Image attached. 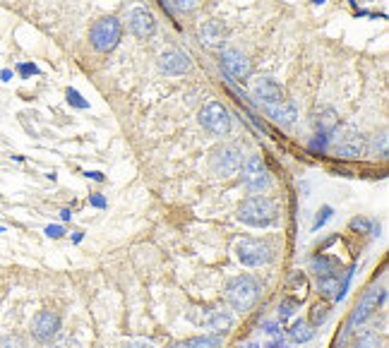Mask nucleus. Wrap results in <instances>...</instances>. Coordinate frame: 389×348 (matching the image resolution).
<instances>
[{
    "label": "nucleus",
    "mask_w": 389,
    "mask_h": 348,
    "mask_svg": "<svg viewBox=\"0 0 389 348\" xmlns=\"http://www.w3.org/2000/svg\"><path fill=\"white\" fill-rule=\"evenodd\" d=\"M238 219L245 223V226L253 228H267L276 221V207L269 197H262V194H255V197H248L238 209Z\"/></svg>",
    "instance_id": "nucleus-1"
},
{
    "label": "nucleus",
    "mask_w": 389,
    "mask_h": 348,
    "mask_svg": "<svg viewBox=\"0 0 389 348\" xmlns=\"http://www.w3.org/2000/svg\"><path fill=\"white\" fill-rule=\"evenodd\" d=\"M257 295H260V284L253 279V276L243 274V276H235V279L228 281L226 298L235 312H248L255 303H257Z\"/></svg>",
    "instance_id": "nucleus-2"
},
{
    "label": "nucleus",
    "mask_w": 389,
    "mask_h": 348,
    "mask_svg": "<svg viewBox=\"0 0 389 348\" xmlns=\"http://www.w3.org/2000/svg\"><path fill=\"white\" fill-rule=\"evenodd\" d=\"M240 181L248 187V192H253V194L267 190L269 183H272V176H269V168H267V163H264V158L257 154L248 156V161L240 166Z\"/></svg>",
    "instance_id": "nucleus-3"
},
{
    "label": "nucleus",
    "mask_w": 389,
    "mask_h": 348,
    "mask_svg": "<svg viewBox=\"0 0 389 348\" xmlns=\"http://www.w3.org/2000/svg\"><path fill=\"white\" fill-rule=\"evenodd\" d=\"M123 37V27L116 17H104L99 22H94L89 32V41L99 53H109L118 46V41Z\"/></svg>",
    "instance_id": "nucleus-4"
},
{
    "label": "nucleus",
    "mask_w": 389,
    "mask_h": 348,
    "mask_svg": "<svg viewBox=\"0 0 389 348\" xmlns=\"http://www.w3.org/2000/svg\"><path fill=\"white\" fill-rule=\"evenodd\" d=\"M199 125L207 132H212L214 137H224L231 130V116H228L226 106L219 101H209L202 111H199Z\"/></svg>",
    "instance_id": "nucleus-5"
},
{
    "label": "nucleus",
    "mask_w": 389,
    "mask_h": 348,
    "mask_svg": "<svg viewBox=\"0 0 389 348\" xmlns=\"http://www.w3.org/2000/svg\"><path fill=\"white\" fill-rule=\"evenodd\" d=\"M235 257H238L240 264L245 267H262L272 259V250H269L267 243L255 238H243L235 245Z\"/></svg>",
    "instance_id": "nucleus-6"
},
{
    "label": "nucleus",
    "mask_w": 389,
    "mask_h": 348,
    "mask_svg": "<svg viewBox=\"0 0 389 348\" xmlns=\"http://www.w3.org/2000/svg\"><path fill=\"white\" fill-rule=\"evenodd\" d=\"M240 166H243V152H240L235 145H221L214 149L212 168L217 176L231 178L240 171Z\"/></svg>",
    "instance_id": "nucleus-7"
},
{
    "label": "nucleus",
    "mask_w": 389,
    "mask_h": 348,
    "mask_svg": "<svg viewBox=\"0 0 389 348\" xmlns=\"http://www.w3.org/2000/svg\"><path fill=\"white\" fill-rule=\"evenodd\" d=\"M221 70L228 75L233 82H243L250 77V60L245 53H240V51L235 48H228L221 53Z\"/></svg>",
    "instance_id": "nucleus-8"
},
{
    "label": "nucleus",
    "mask_w": 389,
    "mask_h": 348,
    "mask_svg": "<svg viewBox=\"0 0 389 348\" xmlns=\"http://www.w3.org/2000/svg\"><path fill=\"white\" fill-rule=\"evenodd\" d=\"M60 331V317L55 315V312H48V310H44V312H39L37 317H34V322H32V334H34V339L37 341H51V339H55V334Z\"/></svg>",
    "instance_id": "nucleus-9"
},
{
    "label": "nucleus",
    "mask_w": 389,
    "mask_h": 348,
    "mask_svg": "<svg viewBox=\"0 0 389 348\" xmlns=\"http://www.w3.org/2000/svg\"><path fill=\"white\" fill-rule=\"evenodd\" d=\"M368 145H365V137L356 130H349L339 142H336V156L346 158V161H353V158H361L365 154Z\"/></svg>",
    "instance_id": "nucleus-10"
},
{
    "label": "nucleus",
    "mask_w": 389,
    "mask_h": 348,
    "mask_svg": "<svg viewBox=\"0 0 389 348\" xmlns=\"http://www.w3.org/2000/svg\"><path fill=\"white\" fill-rule=\"evenodd\" d=\"M382 298H385V291H382V289H370V291H368V293L363 295L361 303H358V308L353 310V315L349 320V329H353L356 324H363V322H365L368 317L377 310V305L382 303Z\"/></svg>",
    "instance_id": "nucleus-11"
},
{
    "label": "nucleus",
    "mask_w": 389,
    "mask_h": 348,
    "mask_svg": "<svg viewBox=\"0 0 389 348\" xmlns=\"http://www.w3.org/2000/svg\"><path fill=\"white\" fill-rule=\"evenodd\" d=\"M130 29L137 39H150L156 32V19L147 8H135L130 12Z\"/></svg>",
    "instance_id": "nucleus-12"
},
{
    "label": "nucleus",
    "mask_w": 389,
    "mask_h": 348,
    "mask_svg": "<svg viewBox=\"0 0 389 348\" xmlns=\"http://www.w3.org/2000/svg\"><path fill=\"white\" fill-rule=\"evenodd\" d=\"M253 96L260 101V104L272 106V104H276V101L284 99V89H281V86L276 84L274 80H269V77H260V80H255V82H253Z\"/></svg>",
    "instance_id": "nucleus-13"
},
{
    "label": "nucleus",
    "mask_w": 389,
    "mask_h": 348,
    "mask_svg": "<svg viewBox=\"0 0 389 348\" xmlns=\"http://www.w3.org/2000/svg\"><path fill=\"white\" fill-rule=\"evenodd\" d=\"M159 70L166 75H183L190 70V58L183 51H166L159 55Z\"/></svg>",
    "instance_id": "nucleus-14"
},
{
    "label": "nucleus",
    "mask_w": 389,
    "mask_h": 348,
    "mask_svg": "<svg viewBox=\"0 0 389 348\" xmlns=\"http://www.w3.org/2000/svg\"><path fill=\"white\" fill-rule=\"evenodd\" d=\"M264 111H267V116L272 118L274 122H279V125H291V122L298 118V111H296L293 101H276L272 106H264Z\"/></svg>",
    "instance_id": "nucleus-15"
},
{
    "label": "nucleus",
    "mask_w": 389,
    "mask_h": 348,
    "mask_svg": "<svg viewBox=\"0 0 389 348\" xmlns=\"http://www.w3.org/2000/svg\"><path fill=\"white\" fill-rule=\"evenodd\" d=\"M197 37L202 44H207L209 48H217V46H221L224 39H226V29L219 22H204L202 27H199Z\"/></svg>",
    "instance_id": "nucleus-16"
},
{
    "label": "nucleus",
    "mask_w": 389,
    "mask_h": 348,
    "mask_svg": "<svg viewBox=\"0 0 389 348\" xmlns=\"http://www.w3.org/2000/svg\"><path fill=\"white\" fill-rule=\"evenodd\" d=\"M312 271H315V276L341 274V264L336 262L334 257H329V255H317V257L312 259Z\"/></svg>",
    "instance_id": "nucleus-17"
},
{
    "label": "nucleus",
    "mask_w": 389,
    "mask_h": 348,
    "mask_svg": "<svg viewBox=\"0 0 389 348\" xmlns=\"http://www.w3.org/2000/svg\"><path fill=\"white\" fill-rule=\"evenodd\" d=\"M224 344V336L212 331V334H204V336H194V339H188L183 344H178L176 348H219Z\"/></svg>",
    "instance_id": "nucleus-18"
},
{
    "label": "nucleus",
    "mask_w": 389,
    "mask_h": 348,
    "mask_svg": "<svg viewBox=\"0 0 389 348\" xmlns=\"http://www.w3.org/2000/svg\"><path fill=\"white\" fill-rule=\"evenodd\" d=\"M231 322H233V317L228 315V312H224V310H212L207 317H204V324H207L209 329L217 331V334L226 331L228 327H231Z\"/></svg>",
    "instance_id": "nucleus-19"
},
{
    "label": "nucleus",
    "mask_w": 389,
    "mask_h": 348,
    "mask_svg": "<svg viewBox=\"0 0 389 348\" xmlns=\"http://www.w3.org/2000/svg\"><path fill=\"white\" fill-rule=\"evenodd\" d=\"M312 334H315V329H312V324H308L305 320H296L289 329L291 341H296V344H305V341H310Z\"/></svg>",
    "instance_id": "nucleus-20"
},
{
    "label": "nucleus",
    "mask_w": 389,
    "mask_h": 348,
    "mask_svg": "<svg viewBox=\"0 0 389 348\" xmlns=\"http://www.w3.org/2000/svg\"><path fill=\"white\" fill-rule=\"evenodd\" d=\"M377 346H380V341H377L375 331H363L356 339V344H353V348H377Z\"/></svg>",
    "instance_id": "nucleus-21"
},
{
    "label": "nucleus",
    "mask_w": 389,
    "mask_h": 348,
    "mask_svg": "<svg viewBox=\"0 0 389 348\" xmlns=\"http://www.w3.org/2000/svg\"><path fill=\"white\" fill-rule=\"evenodd\" d=\"M296 308H298V300H284V303L279 305V320L281 322H286L289 317H293L296 315Z\"/></svg>",
    "instance_id": "nucleus-22"
},
{
    "label": "nucleus",
    "mask_w": 389,
    "mask_h": 348,
    "mask_svg": "<svg viewBox=\"0 0 389 348\" xmlns=\"http://www.w3.org/2000/svg\"><path fill=\"white\" fill-rule=\"evenodd\" d=\"M329 217H332V207H322L320 214H317V219H315V226H312V231H320V228L329 221Z\"/></svg>",
    "instance_id": "nucleus-23"
},
{
    "label": "nucleus",
    "mask_w": 389,
    "mask_h": 348,
    "mask_svg": "<svg viewBox=\"0 0 389 348\" xmlns=\"http://www.w3.org/2000/svg\"><path fill=\"white\" fill-rule=\"evenodd\" d=\"M327 315H329L327 305H315V308H312V324H320V322H325Z\"/></svg>",
    "instance_id": "nucleus-24"
},
{
    "label": "nucleus",
    "mask_w": 389,
    "mask_h": 348,
    "mask_svg": "<svg viewBox=\"0 0 389 348\" xmlns=\"http://www.w3.org/2000/svg\"><path fill=\"white\" fill-rule=\"evenodd\" d=\"M173 5H176L178 10H183V12H190L199 5V0H173Z\"/></svg>",
    "instance_id": "nucleus-25"
},
{
    "label": "nucleus",
    "mask_w": 389,
    "mask_h": 348,
    "mask_svg": "<svg viewBox=\"0 0 389 348\" xmlns=\"http://www.w3.org/2000/svg\"><path fill=\"white\" fill-rule=\"evenodd\" d=\"M68 101L73 106H78V109H87V101H82V96L75 89H68Z\"/></svg>",
    "instance_id": "nucleus-26"
},
{
    "label": "nucleus",
    "mask_w": 389,
    "mask_h": 348,
    "mask_svg": "<svg viewBox=\"0 0 389 348\" xmlns=\"http://www.w3.org/2000/svg\"><path fill=\"white\" fill-rule=\"evenodd\" d=\"M351 228H363V231H365V228H370V233L377 235L375 228H372V221H365V219H353V221H351Z\"/></svg>",
    "instance_id": "nucleus-27"
},
{
    "label": "nucleus",
    "mask_w": 389,
    "mask_h": 348,
    "mask_svg": "<svg viewBox=\"0 0 389 348\" xmlns=\"http://www.w3.org/2000/svg\"><path fill=\"white\" fill-rule=\"evenodd\" d=\"M0 348H22V341L17 336H8V339L0 341Z\"/></svg>",
    "instance_id": "nucleus-28"
},
{
    "label": "nucleus",
    "mask_w": 389,
    "mask_h": 348,
    "mask_svg": "<svg viewBox=\"0 0 389 348\" xmlns=\"http://www.w3.org/2000/svg\"><path fill=\"white\" fill-rule=\"evenodd\" d=\"M120 348H154V346L147 344V341H127V344H123Z\"/></svg>",
    "instance_id": "nucleus-29"
},
{
    "label": "nucleus",
    "mask_w": 389,
    "mask_h": 348,
    "mask_svg": "<svg viewBox=\"0 0 389 348\" xmlns=\"http://www.w3.org/2000/svg\"><path fill=\"white\" fill-rule=\"evenodd\" d=\"M46 235H48V238H60V235H63V228H60V226H48V228H46Z\"/></svg>",
    "instance_id": "nucleus-30"
},
{
    "label": "nucleus",
    "mask_w": 389,
    "mask_h": 348,
    "mask_svg": "<svg viewBox=\"0 0 389 348\" xmlns=\"http://www.w3.org/2000/svg\"><path fill=\"white\" fill-rule=\"evenodd\" d=\"M19 73H22V75H34V73H37V68H34V65H19Z\"/></svg>",
    "instance_id": "nucleus-31"
},
{
    "label": "nucleus",
    "mask_w": 389,
    "mask_h": 348,
    "mask_svg": "<svg viewBox=\"0 0 389 348\" xmlns=\"http://www.w3.org/2000/svg\"><path fill=\"white\" fill-rule=\"evenodd\" d=\"M60 217H63V219H65V221H68V219H70V217H73V214H70V212H68V209H63V212H60Z\"/></svg>",
    "instance_id": "nucleus-32"
},
{
    "label": "nucleus",
    "mask_w": 389,
    "mask_h": 348,
    "mask_svg": "<svg viewBox=\"0 0 389 348\" xmlns=\"http://www.w3.org/2000/svg\"><path fill=\"white\" fill-rule=\"evenodd\" d=\"M269 348H284V341H274V344L269 346Z\"/></svg>",
    "instance_id": "nucleus-33"
},
{
    "label": "nucleus",
    "mask_w": 389,
    "mask_h": 348,
    "mask_svg": "<svg viewBox=\"0 0 389 348\" xmlns=\"http://www.w3.org/2000/svg\"><path fill=\"white\" fill-rule=\"evenodd\" d=\"M312 3H325V0H312Z\"/></svg>",
    "instance_id": "nucleus-34"
}]
</instances>
